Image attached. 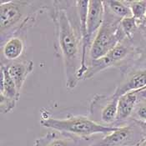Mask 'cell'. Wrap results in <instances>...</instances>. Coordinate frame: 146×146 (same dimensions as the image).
<instances>
[{
	"label": "cell",
	"instance_id": "13",
	"mask_svg": "<svg viewBox=\"0 0 146 146\" xmlns=\"http://www.w3.org/2000/svg\"><path fill=\"white\" fill-rule=\"evenodd\" d=\"M4 66L7 68L9 76L20 92L27 77L34 70V62L32 60L19 59Z\"/></svg>",
	"mask_w": 146,
	"mask_h": 146
},
{
	"label": "cell",
	"instance_id": "5",
	"mask_svg": "<svg viewBox=\"0 0 146 146\" xmlns=\"http://www.w3.org/2000/svg\"><path fill=\"white\" fill-rule=\"evenodd\" d=\"M132 43L133 41L126 38L119 43L106 55L90 60L83 79H91L98 73L112 66H119L125 69V60L129 63V59H132L136 54V47Z\"/></svg>",
	"mask_w": 146,
	"mask_h": 146
},
{
	"label": "cell",
	"instance_id": "8",
	"mask_svg": "<svg viewBox=\"0 0 146 146\" xmlns=\"http://www.w3.org/2000/svg\"><path fill=\"white\" fill-rule=\"evenodd\" d=\"M104 18V6L103 1L91 0L89 1L88 13L86 20L87 38L86 48L90 55V51L93 41L100 30Z\"/></svg>",
	"mask_w": 146,
	"mask_h": 146
},
{
	"label": "cell",
	"instance_id": "12",
	"mask_svg": "<svg viewBox=\"0 0 146 146\" xmlns=\"http://www.w3.org/2000/svg\"><path fill=\"white\" fill-rule=\"evenodd\" d=\"M146 87V68L129 73L126 79L116 88L113 95L119 98L127 93L139 91Z\"/></svg>",
	"mask_w": 146,
	"mask_h": 146
},
{
	"label": "cell",
	"instance_id": "6",
	"mask_svg": "<svg viewBox=\"0 0 146 146\" xmlns=\"http://www.w3.org/2000/svg\"><path fill=\"white\" fill-rule=\"evenodd\" d=\"M119 98L112 95L96 94L90 102V119L104 126L114 127L117 119Z\"/></svg>",
	"mask_w": 146,
	"mask_h": 146
},
{
	"label": "cell",
	"instance_id": "11",
	"mask_svg": "<svg viewBox=\"0 0 146 146\" xmlns=\"http://www.w3.org/2000/svg\"><path fill=\"white\" fill-rule=\"evenodd\" d=\"M137 92L138 91L129 92L119 98L117 119L114 127L123 126L129 119H131L135 106L138 103Z\"/></svg>",
	"mask_w": 146,
	"mask_h": 146
},
{
	"label": "cell",
	"instance_id": "4",
	"mask_svg": "<svg viewBox=\"0 0 146 146\" xmlns=\"http://www.w3.org/2000/svg\"><path fill=\"white\" fill-rule=\"evenodd\" d=\"M121 20L104 7V22L91 46L90 60L106 55L119 43L127 38L119 25Z\"/></svg>",
	"mask_w": 146,
	"mask_h": 146
},
{
	"label": "cell",
	"instance_id": "14",
	"mask_svg": "<svg viewBox=\"0 0 146 146\" xmlns=\"http://www.w3.org/2000/svg\"><path fill=\"white\" fill-rule=\"evenodd\" d=\"M1 86L0 95H3L8 99L15 101H19L20 97V92L18 90L13 80L9 76L7 68L1 64Z\"/></svg>",
	"mask_w": 146,
	"mask_h": 146
},
{
	"label": "cell",
	"instance_id": "3",
	"mask_svg": "<svg viewBox=\"0 0 146 146\" xmlns=\"http://www.w3.org/2000/svg\"><path fill=\"white\" fill-rule=\"evenodd\" d=\"M40 124L44 127L52 129L62 133L90 138L94 135H109L115 131L119 127L104 126L85 116H70L64 119H57L49 114L47 110L41 111Z\"/></svg>",
	"mask_w": 146,
	"mask_h": 146
},
{
	"label": "cell",
	"instance_id": "17",
	"mask_svg": "<svg viewBox=\"0 0 146 146\" xmlns=\"http://www.w3.org/2000/svg\"><path fill=\"white\" fill-rule=\"evenodd\" d=\"M119 25H120L122 31L124 32V35L126 36V38L133 41L134 35L139 28V23L137 22V20L133 17L125 18L120 21Z\"/></svg>",
	"mask_w": 146,
	"mask_h": 146
},
{
	"label": "cell",
	"instance_id": "16",
	"mask_svg": "<svg viewBox=\"0 0 146 146\" xmlns=\"http://www.w3.org/2000/svg\"><path fill=\"white\" fill-rule=\"evenodd\" d=\"M125 3L131 10L132 17L139 25L146 16V1H125Z\"/></svg>",
	"mask_w": 146,
	"mask_h": 146
},
{
	"label": "cell",
	"instance_id": "15",
	"mask_svg": "<svg viewBox=\"0 0 146 146\" xmlns=\"http://www.w3.org/2000/svg\"><path fill=\"white\" fill-rule=\"evenodd\" d=\"M104 5L106 9H108L113 14L118 17L120 19L125 18L132 17V13L129 7L126 4L125 1H103Z\"/></svg>",
	"mask_w": 146,
	"mask_h": 146
},
{
	"label": "cell",
	"instance_id": "10",
	"mask_svg": "<svg viewBox=\"0 0 146 146\" xmlns=\"http://www.w3.org/2000/svg\"><path fill=\"white\" fill-rule=\"evenodd\" d=\"M26 33L14 34L1 43V64L8 65L20 59L25 50Z\"/></svg>",
	"mask_w": 146,
	"mask_h": 146
},
{
	"label": "cell",
	"instance_id": "20",
	"mask_svg": "<svg viewBox=\"0 0 146 146\" xmlns=\"http://www.w3.org/2000/svg\"><path fill=\"white\" fill-rule=\"evenodd\" d=\"M135 121L136 124H138L144 135V137L146 139V121H140V120H136V119H131Z\"/></svg>",
	"mask_w": 146,
	"mask_h": 146
},
{
	"label": "cell",
	"instance_id": "9",
	"mask_svg": "<svg viewBox=\"0 0 146 146\" xmlns=\"http://www.w3.org/2000/svg\"><path fill=\"white\" fill-rule=\"evenodd\" d=\"M89 142L90 138H82L54 130L37 139L34 146H90Z\"/></svg>",
	"mask_w": 146,
	"mask_h": 146
},
{
	"label": "cell",
	"instance_id": "7",
	"mask_svg": "<svg viewBox=\"0 0 146 146\" xmlns=\"http://www.w3.org/2000/svg\"><path fill=\"white\" fill-rule=\"evenodd\" d=\"M131 123L119 127L115 131L105 135L100 141L90 146H135L145 138L133 119Z\"/></svg>",
	"mask_w": 146,
	"mask_h": 146
},
{
	"label": "cell",
	"instance_id": "21",
	"mask_svg": "<svg viewBox=\"0 0 146 146\" xmlns=\"http://www.w3.org/2000/svg\"><path fill=\"white\" fill-rule=\"evenodd\" d=\"M138 101L146 102V87L137 92Z\"/></svg>",
	"mask_w": 146,
	"mask_h": 146
},
{
	"label": "cell",
	"instance_id": "22",
	"mask_svg": "<svg viewBox=\"0 0 146 146\" xmlns=\"http://www.w3.org/2000/svg\"><path fill=\"white\" fill-rule=\"evenodd\" d=\"M138 29L141 30L143 35L145 36V38H146V16H145V19L143 20V22L141 23L139 25Z\"/></svg>",
	"mask_w": 146,
	"mask_h": 146
},
{
	"label": "cell",
	"instance_id": "2",
	"mask_svg": "<svg viewBox=\"0 0 146 146\" xmlns=\"http://www.w3.org/2000/svg\"><path fill=\"white\" fill-rule=\"evenodd\" d=\"M52 1L1 0V43L14 34L27 32L37 21L38 13L49 10Z\"/></svg>",
	"mask_w": 146,
	"mask_h": 146
},
{
	"label": "cell",
	"instance_id": "1",
	"mask_svg": "<svg viewBox=\"0 0 146 146\" xmlns=\"http://www.w3.org/2000/svg\"><path fill=\"white\" fill-rule=\"evenodd\" d=\"M76 3L52 1L48 10L54 24V49L64 62L68 90L77 86L82 64V34Z\"/></svg>",
	"mask_w": 146,
	"mask_h": 146
},
{
	"label": "cell",
	"instance_id": "18",
	"mask_svg": "<svg viewBox=\"0 0 146 146\" xmlns=\"http://www.w3.org/2000/svg\"><path fill=\"white\" fill-rule=\"evenodd\" d=\"M131 119L140 121H146V102L138 101Z\"/></svg>",
	"mask_w": 146,
	"mask_h": 146
},
{
	"label": "cell",
	"instance_id": "19",
	"mask_svg": "<svg viewBox=\"0 0 146 146\" xmlns=\"http://www.w3.org/2000/svg\"><path fill=\"white\" fill-rule=\"evenodd\" d=\"M17 101L8 99L3 95H0V110L2 113H7L13 110L16 106Z\"/></svg>",
	"mask_w": 146,
	"mask_h": 146
}]
</instances>
